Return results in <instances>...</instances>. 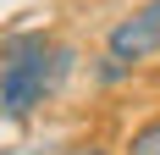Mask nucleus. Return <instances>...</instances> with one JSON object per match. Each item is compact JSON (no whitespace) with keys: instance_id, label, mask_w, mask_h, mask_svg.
Wrapping results in <instances>:
<instances>
[{"instance_id":"1","label":"nucleus","mask_w":160,"mask_h":155,"mask_svg":"<svg viewBox=\"0 0 160 155\" xmlns=\"http://www.w3.org/2000/svg\"><path fill=\"white\" fill-rule=\"evenodd\" d=\"M72 72V50L50 45L44 56H33V61H6L0 67V111L11 116V122H22L33 105H44V94L61 83V78Z\"/></svg>"},{"instance_id":"2","label":"nucleus","mask_w":160,"mask_h":155,"mask_svg":"<svg viewBox=\"0 0 160 155\" xmlns=\"http://www.w3.org/2000/svg\"><path fill=\"white\" fill-rule=\"evenodd\" d=\"M105 45H111V56H122V61H144V56L160 50V17L149 11V6H144V11H132V17H122V22L111 28Z\"/></svg>"},{"instance_id":"3","label":"nucleus","mask_w":160,"mask_h":155,"mask_svg":"<svg viewBox=\"0 0 160 155\" xmlns=\"http://www.w3.org/2000/svg\"><path fill=\"white\" fill-rule=\"evenodd\" d=\"M50 50V33H11L6 45H0V61H33V56H44Z\"/></svg>"},{"instance_id":"4","label":"nucleus","mask_w":160,"mask_h":155,"mask_svg":"<svg viewBox=\"0 0 160 155\" xmlns=\"http://www.w3.org/2000/svg\"><path fill=\"white\" fill-rule=\"evenodd\" d=\"M127 155H160V116H155V122H144V127L127 139Z\"/></svg>"},{"instance_id":"5","label":"nucleus","mask_w":160,"mask_h":155,"mask_svg":"<svg viewBox=\"0 0 160 155\" xmlns=\"http://www.w3.org/2000/svg\"><path fill=\"white\" fill-rule=\"evenodd\" d=\"M127 72H132V61H122V56H105L99 61V83H122Z\"/></svg>"},{"instance_id":"6","label":"nucleus","mask_w":160,"mask_h":155,"mask_svg":"<svg viewBox=\"0 0 160 155\" xmlns=\"http://www.w3.org/2000/svg\"><path fill=\"white\" fill-rule=\"evenodd\" d=\"M149 11H155V17H160V0H149Z\"/></svg>"}]
</instances>
